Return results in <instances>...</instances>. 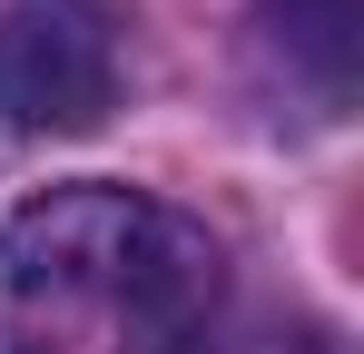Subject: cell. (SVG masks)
Segmentation results:
<instances>
[{
	"mask_svg": "<svg viewBox=\"0 0 364 354\" xmlns=\"http://www.w3.org/2000/svg\"><path fill=\"white\" fill-rule=\"evenodd\" d=\"M217 236L148 187L79 177L0 227V354H207Z\"/></svg>",
	"mask_w": 364,
	"mask_h": 354,
	"instance_id": "cell-1",
	"label": "cell"
},
{
	"mask_svg": "<svg viewBox=\"0 0 364 354\" xmlns=\"http://www.w3.org/2000/svg\"><path fill=\"white\" fill-rule=\"evenodd\" d=\"M266 10H276L286 50L315 69V99L335 109V99L355 89V0H266Z\"/></svg>",
	"mask_w": 364,
	"mask_h": 354,
	"instance_id": "cell-3",
	"label": "cell"
},
{
	"mask_svg": "<svg viewBox=\"0 0 364 354\" xmlns=\"http://www.w3.org/2000/svg\"><path fill=\"white\" fill-rule=\"evenodd\" d=\"M119 20L99 0H10L0 10V118L20 138H79L119 109Z\"/></svg>",
	"mask_w": 364,
	"mask_h": 354,
	"instance_id": "cell-2",
	"label": "cell"
}]
</instances>
